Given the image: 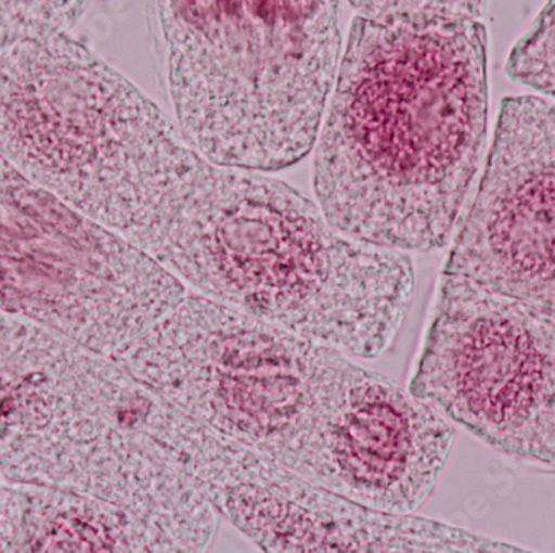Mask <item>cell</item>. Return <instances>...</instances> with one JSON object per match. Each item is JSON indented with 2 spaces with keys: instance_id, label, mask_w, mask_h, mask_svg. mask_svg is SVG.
<instances>
[{
  "instance_id": "4",
  "label": "cell",
  "mask_w": 555,
  "mask_h": 553,
  "mask_svg": "<svg viewBox=\"0 0 555 553\" xmlns=\"http://www.w3.org/2000/svg\"><path fill=\"white\" fill-rule=\"evenodd\" d=\"M168 92L210 160L286 170L313 152L343 52L339 0H157Z\"/></svg>"
},
{
  "instance_id": "6",
  "label": "cell",
  "mask_w": 555,
  "mask_h": 553,
  "mask_svg": "<svg viewBox=\"0 0 555 553\" xmlns=\"http://www.w3.org/2000/svg\"><path fill=\"white\" fill-rule=\"evenodd\" d=\"M410 390L507 458L555 472V314L442 271Z\"/></svg>"
},
{
  "instance_id": "9",
  "label": "cell",
  "mask_w": 555,
  "mask_h": 553,
  "mask_svg": "<svg viewBox=\"0 0 555 553\" xmlns=\"http://www.w3.org/2000/svg\"><path fill=\"white\" fill-rule=\"evenodd\" d=\"M8 552H177L127 509L72 490L9 483Z\"/></svg>"
},
{
  "instance_id": "7",
  "label": "cell",
  "mask_w": 555,
  "mask_h": 553,
  "mask_svg": "<svg viewBox=\"0 0 555 553\" xmlns=\"http://www.w3.org/2000/svg\"><path fill=\"white\" fill-rule=\"evenodd\" d=\"M143 429L208 504L267 552H491L495 540L414 514L376 511L305 479L149 390Z\"/></svg>"
},
{
  "instance_id": "13",
  "label": "cell",
  "mask_w": 555,
  "mask_h": 553,
  "mask_svg": "<svg viewBox=\"0 0 555 553\" xmlns=\"http://www.w3.org/2000/svg\"><path fill=\"white\" fill-rule=\"evenodd\" d=\"M4 477L0 476V492H2V484H4Z\"/></svg>"
},
{
  "instance_id": "8",
  "label": "cell",
  "mask_w": 555,
  "mask_h": 553,
  "mask_svg": "<svg viewBox=\"0 0 555 553\" xmlns=\"http://www.w3.org/2000/svg\"><path fill=\"white\" fill-rule=\"evenodd\" d=\"M444 271L555 314V102L502 100L481 183Z\"/></svg>"
},
{
  "instance_id": "12",
  "label": "cell",
  "mask_w": 555,
  "mask_h": 553,
  "mask_svg": "<svg viewBox=\"0 0 555 553\" xmlns=\"http://www.w3.org/2000/svg\"><path fill=\"white\" fill-rule=\"evenodd\" d=\"M358 15L377 21L481 18L488 0H348Z\"/></svg>"
},
{
  "instance_id": "11",
  "label": "cell",
  "mask_w": 555,
  "mask_h": 553,
  "mask_svg": "<svg viewBox=\"0 0 555 553\" xmlns=\"http://www.w3.org/2000/svg\"><path fill=\"white\" fill-rule=\"evenodd\" d=\"M506 74L517 86L555 102V0H547L511 50Z\"/></svg>"
},
{
  "instance_id": "10",
  "label": "cell",
  "mask_w": 555,
  "mask_h": 553,
  "mask_svg": "<svg viewBox=\"0 0 555 553\" xmlns=\"http://www.w3.org/2000/svg\"><path fill=\"white\" fill-rule=\"evenodd\" d=\"M90 0H0V52L25 40L68 33Z\"/></svg>"
},
{
  "instance_id": "1",
  "label": "cell",
  "mask_w": 555,
  "mask_h": 553,
  "mask_svg": "<svg viewBox=\"0 0 555 553\" xmlns=\"http://www.w3.org/2000/svg\"><path fill=\"white\" fill-rule=\"evenodd\" d=\"M118 362L198 423L376 511L414 514L454 427L336 346L189 295Z\"/></svg>"
},
{
  "instance_id": "3",
  "label": "cell",
  "mask_w": 555,
  "mask_h": 553,
  "mask_svg": "<svg viewBox=\"0 0 555 553\" xmlns=\"http://www.w3.org/2000/svg\"><path fill=\"white\" fill-rule=\"evenodd\" d=\"M146 386L112 356L21 318L0 321V476L87 493L204 552L217 512L142 424Z\"/></svg>"
},
{
  "instance_id": "2",
  "label": "cell",
  "mask_w": 555,
  "mask_h": 553,
  "mask_svg": "<svg viewBox=\"0 0 555 553\" xmlns=\"http://www.w3.org/2000/svg\"><path fill=\"white\" fill-rule=\"evenodd\" d=\"M488 30L479 18L357 15L313 152V192L349 239L398 253L444 248L481 167Z\"/></svg>"
},
{
  "instance_id": "5",
  "label": "cell",
  "mask_w": 555,
  "mask_h": 553,
  "mask_svg": "<svg viewBox=\"0 0 555 553\" xmlns=\"http://www.w3.org/2000/svg\"><path fill=\"white\" fill-rule=\"evenodd\" d=\"M186 296L154 258L0 155V312L117 358Z\"/></svg>"
}]
</instances>
